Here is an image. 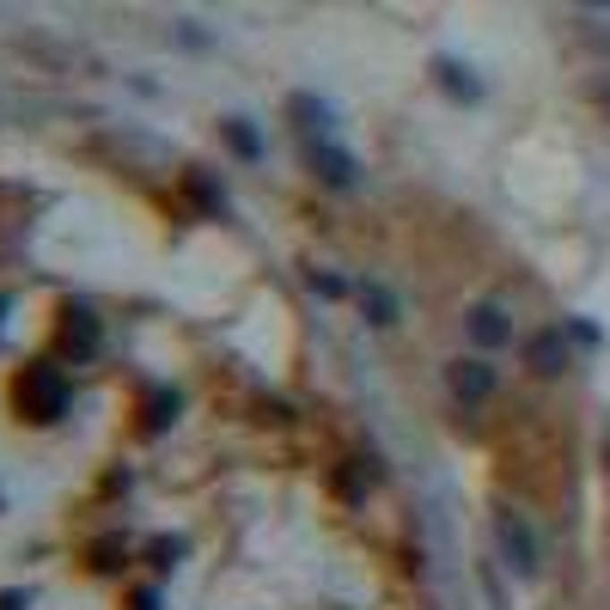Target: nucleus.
I'll use <instances>...</instances> for the list:
<instances>
[{
	"mask_svg": "<svg viewBox=\"0 0 610 610\" xmlns=\"http://www.w3.org/2000/svg\"><path fill=\"white\" fill-rule=\"evenodd\" d=\"M19 409H25L31 421H55V415L68 409L62 373H55V367H25V378H19Z\"/></svg>",
	"mask_w": 610,
	"mask_h": 610,
	"instance_id": "obj_1",
	"label": "nucleus"
},
{
	"mask_svg": "<svg viewBox=\"0 0 610 610\" xmlns=\"http://www.w3.org/2000/svg\"><path fill=\"white\" fill-rule=\"evenodd\" d=\"M470 336L482 342V348H495V342H507V336H513L507 311H495V305H476V311H470Z\"/></svg>",
	"mask_w": 610,
	"mask_h": 610,
	"instance_id": "obj_2",
	"label": "nucleus"
},
{
	"mask_svg": "<svg viewBox=\"0 0 610 610\" xmlns=\"http://www.w3.org/2000/svg\"><path fill=\"white\" fill-rule=\"evenodd\" d=\"M311 159H318V171H324L330 183H354V159H348V153H336V147H324V140H318V147H311Z\"/></svg>",
	"mask_w": 610,
	"mask_h": 610,
	"instance_id": "obj_3",
	"label": "nucleus"
},
{
	"mask_svg": "<svg viewBox=\"0 0 610 610\" xmlns=\"http://www.w3.org/2000/svg\"><path fill=\"white\" fill-rule=\"evenodd\" d=\"M501 531H507V549H513V568H519V574H531V562H538V555H531V538H525V531H519V525H501Z\"/></svg>",
	"mask_w": 610,
	"mask_h": 610,
	"instance_id": "obj_4",
	"label": "nucleus"
},
{
	"mask_svg": "<svg viewBox=\"0 0 610 610\" xmlns=\"http://www.w3.org/2000/svg\"><path fill=\"white\" fill-rule=\"evenodd\" d=\"M531 367H538V373H555V367H562V342L538 336V342H531Z\"/></svg>",
	"mask_w": 610,
	"mask_h": 610,
	"instance_id": "obj_5",
	"label": "nucleus"
},
{
	"mask_svg": "<svg viewBox=\"0 0 610 610\" xmlns=\"http://www.w3.org/2000/svg\"><path fill=\"white\" fill-rule=\"evenodd\" d=\"M226 140H233V153H238V159H257V153H263V147H257V135H250V129H244L238 116L226 123Z\"/></svg>",
	"mask_w": 610,
	"mask_h": 610,
	"instance_id": "obj_6",
	"label": "nucleus"
},
{
	"mask_svg": "<svg viewBox=\"0 0 610 610\" xmlns=\"http://www.w3.org/2000/svg\"><path fill=\"white\" fill-rule=\"evenodd\" d=\"M445 80V92H458V98H476V86L470 80H464V68H458V62H440V68H434Z\"/></svg>",
	"mask_w": 610,
	"mask_h": 610,
	"instance_id": "obj_7",
	"label": "nucleus"
},
{
	"mask_svg": "<svg viewBox=\"0 0 610 610\" xmlns=\"http://www.w3.org/2000/svg\"><path fill=\"white\" fill-rule=\"evenodd\" d=\"M458 391H464V397H482V391H488V367H458Z\"/></svg>",
	"mask_w": 610,
	"mask_h": 610,
	"instance_id": "obj_8",
	"label": "nucleus"
}]
</instances>
